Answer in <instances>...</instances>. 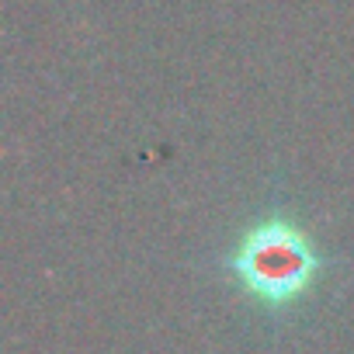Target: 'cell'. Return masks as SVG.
<instances>
[{
	"label": "cell",
	"mask_w": 354,
	"mask_h": 354,
	"mask_svg": "<svg viewBox=\"0 0 354 354\" xmlns=\"http://www.w3.org/2000/svg\"><path fill=\"white\" fill-rule=\"evenodd\" d=\"M236 285L261 306L281 309L299 302L323 271V254L313 236L292 219H261L254 223L230 257Z\"/></svg>",
	"instance_id": "cell-1"
}]
</instances>
